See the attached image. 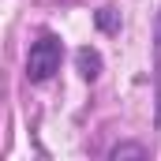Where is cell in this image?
Masks as SVG:
<instances>
[{
    "label": "cell",
    "mask_w": 161,
    "mask_h": 161,
    "mask_svg": "<svg viewBox=\"0 0 161 161\" xmlns=\"http://www.w3.org/2000/svg\"><path fill=\"white\" fill-rule=\"evenodd\" d=\"M75 64H79V75H82L86 82H94L97 75H101V53L90 49V45H82L79 53H75Z\"/></svg>",
    "instance_id": "cell-2"
},
{
    "label": "cell",
    "mask_w": 161,
    "mask_h": 161,
    "mask_svg": "<svg viewBox=\"0 0 161 161\" xmlns=\"http://www.w3.org/2000/svg\"><path fill=\"white\" fill-rule=\"evenodd\" d=\"M97 26H101L105 34H116V30H120V11H116V8H101V11H97Z\"/></svg>",
    "instance_id": "cell-4"
},
{
    "label": "cell",
    "mask_w": 161,
    "mask_h": 161,
    "mask_svg": "<svg viewBox=\"0 0 161 161\" xmlns=\"http://www.w3.org/2000/svg\"><path fill=\"white\" fill-rule=\"evenodd\" d=\"M154 75H158V120H161V11L154 23Z\"/></svg>",
    "instance_id": "cell-3"
},
{
    "label": "cell",
    "mask_w": 161,
    "mask_h": 161,
    "mask_svg": "<svg viewBox=\"0 0 161 161\" xmlns=\"http://www.w3.org/2000/svg\"><path fill=\"white\" fill-rule=\"evenodd\" d=\"M60 56H64L60 38H56V34H41V38L30 45V53H26V79L30 82L53 79V71L60 68Z\"/></svg>",
    "instance_id": "cell-1"
},
{
    "label": "cell",
    "mask_w": 161,
    "mask_h": 161,
    "mask_svg": "<svg viewBox=\"0 0 161 161\" xmlns=\"http://www.w3.org/2000/svg\"><path fill=\"white\" fill-rule=\"evenodd\" d=\"M109 158H113V161H120V158H146V146L124 142V146H113V150H109Z\"/></svg>",
    "instance_id": "cell-5"
}]
</instances>
